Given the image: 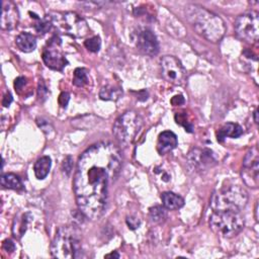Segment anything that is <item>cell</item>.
Returning <instances> with one entry per match:
<instances>
[{"instance_id": "cell-1", "label": "cell", "mask_w": 259, "mask_h": 259, "mask_svg": "<svg viewBox=\"0 0 259 259\" xmlns=\"http://www.w3.org/2000/svg\"><path fill=\"white\" fill-rule=\"evenodd\" d=\"M121 163V153L111 142L96 143L79 157L73 187L78 208L87 219L98 220L103 214Z\"/></svg>"}, {"instance_id": "cell-2", "label": "cell", "mask_w": 259, "mask_h": 259, "mask_svg": "<svg viewBox=\"0 0 259 259\" xmlns=\"http://www.w3.org/2000/svg\"><path fill=\"white\" fill-rule=\"evenodd\" d=\"M185 15L194 30L205 39L218 42L226 32L224 20L213 12L196 4L186 6Z\"/></svg>"}, {"instance_id": "cell-3", "label": "cell", "mask_w": 259, "mask_h": 259, "mask_svg": "<svg viewBox=\"0 0 259 259\" xmlns=\"http://www.w3.org/2000/svg\"><path fill=\"white\" fill-rule=\"evenodd\" d=\"M52 256L59 259H73L83 256L81 234L75 226L58 229L51 244Z\"/></svg>"}, {"instance_id": "cell-4", "label": "cell", "mask_w": 259, "mask_h": 259, "mask_svg": "<svg viewBox=\"0 0 259 259\" xmlns=\"http://www.w3.org/2000/svg\"><path fill=\"white\" fill-rule=\"evenodd\" d=\"M248 202L247 191L239 185L223 186L210 197V207L213 211L240 212Z\"/></svg>"}, {"instance_id": "cell-5", "label": "cell", "mask_w": 259, "mask_h": 259, "mask_svg": "<svg viewBox=\"0 0 259 259\" xmlns=\"http://www.w3.org/2000/svg\"><path fill=\"white\" fill-rule=\"evenodd\" d=\"M209 228L224 238L238 235L244 228V219L236 211H213L208 220Z\"/></svg>"}, {"instance_id": "cell-6", "label": "cell", "mask_w": 259, "mask_h": 259, "mask_svg": "<svg viewBox=\"0 0 259 259\" xmlns=\"http://www.w3.org/2000/svg\"><path fill=\"white\" fill-rule=\"evenodd\" d=\"M142 124L143 119L137 112L133 110L125 111L114 121L112 134L119 144L126 146L133 143L139 134Z\"/></svg>"}, {"instance_id": "cell-7", "label": "cell", "mask_w": 259, "mask_h": 259, "mask_svg": "<svg viewBox=\"0 0 259 259\" xmlns=\"http://www.w3.org/2000/svg\"><path fill=\"white\" fill-rule=\"evenodd\" d=\"M50 16L53 25L61 33L80 38L84 37L89 31L86 20L75 12H58L50 14Z\"/></svg>"}, {"instance_id": "cell-8", "label": "cell", "mask_w": 259, "mask_h": 259, "mask_svg": "<svg viewBox=\"0 0 259 259\" xmlns=\"http://www.w3.org/2000/svg\"><path fill=\"white\" fill-rule=\"evenodd\" d=\"M235 31L244 41L255 44L259 35V16L257 12L251 11L241 14L235 21Z\"/></svg>"}, {"instance_id": "cell-9", "label": "cell", "mask_w": 259, "mask_h": 259, "mask_svg": "<svg viewBox=\"0 0 259 259\" xmlns=\"http://www.w3.org/2000/svg\"><path fill=\"white\" fill-rule=\"evenodd\" d=\"M62 41L58 35L52 36L42 52V61L47 67L55 71H62L67 65V60L61 49Z\"/></svg>"}, {"instance_id": "cell-10", "label": "cell", "mask_w": 259, "mask_h": 259, "mask_svg": "<svg viewBox=\"0 0 259 259\" xmlns=\"http://www.w3.org/2000/svg\"><path fill=\"white\" fill-rule=\"evenodd\" d=\"M163 78L174 85H182L186 80V70L182 63L174 56H164L160 60Z\"/></svg>"}, {"instance_id": "cell-11", "label": "cell", "mask_w": 259, "mask_h": 259, "mask_svg": "<svg viewBox=\"0 0 259 259\" xmlns=\"http://www.w3.org/2000/svg\"><path fill=\"white\" fill-rule=\"evenodd\" d=\"M259 153L257 147L250 149L243 161V168L241 171L242 179L245 184L251 188H257L259 184Z\"/></svg>"}, {"instance_id": "cell-12", "label": "cell", "mask_w": 259, "mask_h": 259, "mask_svg": "<svg viewBox=\"0 0 259 259\" xmlns=\"http://www.w3.org/2000/svg\"><path fill=\"white\" fill-rule=\"evenodd\" d=\"M217 163L212 151L208 149H193L187 157V164L190 170L201 172L212 167Z\"/></svg>"}, {"instance_id": "cell-13", "label": "cell", "mask_w": 259, "mask_h": 259, "mask_svg": "<svg viewBox=\"0 0 259 259\" xmlns=\"http://www.w3.org/2000/svg\"><path fill=\"white\" fill-rule=\"evenodd\" d=\"M136 46L140 52L147 56H155L159 53V42L154 32L148 28L141 29L137 33Z\"/></svg>"}, {"instance_id": "cell-14", "label": "cell", "mask_w": 259, "mask_h": 259, "mask_svg": "<svg viewBox=\"0 0 259 259\" xmlns=\"http://www.w3.org/2000/svg\"><path fill=\"white\" fill-rule=\"evenodd\" d=\"M19 21V12L16 5L12 1L2 2L0 26L4 30L14 29Z\"/></svg>"}, {"instance_id": "cell-15", "label": "cell", "mask_w": 259, "mask_h": 259, "mask_svg": "<svg viewBox=\"0 0 259 259\" xmlns=\"http://www.w3.org/2000/svg\"><path fill=\"white\" fill-rule=\"evenodd\" d=\"M178 145V140L176 135L171 131L162 132L158 137L157 150L160 155H165L172 151Z\"/></svg>"}, {"instance_id": "cell-16", "label": "cell", "mask_w": 259, "mask_h": 259, "mask_svg": "<svg viewBox=\"0 0 259 259\" xmlns=\"http://www.w3.org/2000/svg\"><path fill=\"white\" fill-rule=\"evenodd\" d=\"M15 44L20 51L30 53L36 47V38L29 32H21L16 36Z\"/></svg>"}, {"instance_id": "cell-17", "label": "cell", "mask_w": 259, "mask_h": 259, "mask_svg": "<svg viewBox=\"0 0 259 259\" xmlns=\"http://www.w3.org/2000/svg\"><path fill=\"white\" fill-rule=\"evenodd\" d=\"M242 134H243V128L241 127V125L234 122H228L219 130L217 134V139L219 142L222 143L227 137L235 139V138H239Z\"/></svg>"}, {"instance_id": "cell-18", "label": "cell", "mask_w": 259, "mask_h": 259, "mask_svg": "<svg viewBox=\"0 0 259 259\" xmlns=\"http://www.w3.org/2000/svg\"><path fill=\"white\" fill-rule=\"evenodd\" d=\"M161 199L163 202V206L167 209L173 210V209H178L184 205V199L171 191H166L161 194Z\"/></svg>"}, {"instance_id": "cell-19", "label": "cell", "mask_w": 259, "mask_h": 259, "mask_svg": "<svg viewBox=\"0 0 259 259\" xmlns=\"http://www.w3.org/2000/svg\"><path fill=\"white\" fill-rule=\"evenodd\" d=\"M51 166H52V160L49 156H42L39 159H37L33 165V171H34L35 177L40 180L46 178L50 172Z\"/></svg>"}, {"instance_id": "cell-20", "label": "cell", "mask_w": 259, "mask_h": 259, "mask_svg": "<svg viewBox=\"0 0 259 259\" xmlns=\"http://www.w3.org/2000/svg\"><path fill=\"white\" fill-rule=\"evenodd\" d=\"M0 183L3 187L9 188V189H14V190H20L23 188L21 179L13 174V173H6L2 174L0 178Z\"/></svg>"}, {"instance_id": "cell-21", "label": "cell", "mask_w": 259, "mask_h": 259, "mask_svg": "<svg viewBox=\"0 0 259 259\" xmlns=\"http://www.w3.org/2000/svg\"><path fill=\"white\" fill-rule=\"evenodd\" d=\"M122 91L119 87L107 85L101 88L99 92V97L103 100H116L120 97Z\"/></svg>"}, {"instance_id": "cell-22", "label": "cell", "mask_w": 259, "mask_h": 259, "mask_svg": "<svg viewBox=\"0 0 259 259\" xmlns=\"http://www.w3.org/2000/svg\"><path fill=\"white\" fill-rule=\"evenodd\" d=\"M36 19V22L34 23V29L38 32V33H46L48 32L51 27L53 26V22H52V18L50 15H46L42 18L37 17L36 15L33 16Z\"/></svg>"}, {"instance_id": "cell-23", "label": "cell", "mask_w": 259, "mask_h": 259, "mask_svg": "<svg viewBox=\"0 0 259 259\" xmlns=\"http://www.w3.org/2000/svg\"><path fill=\"white\" fill-rule=\"evenodd\" d=\"M74 85L78 87H83L88 83V76L87 72L83 68H77L74 71V78H73Z\"/></svg>"}, {"instance_id": "cell-24", "label": "cell", "mask_w": 259, "mask_h": 259, "mask_svg": "<svg viewBox=\"0 0 259 259\" xmlns=\"http://www.w3.org/2000/svg\"><path fill=\"white\" fill-rule=\"evenodd\" d=\"M166 218L165 207L156 205L150 208V219L154 223H162Z\"/></svg>"}, {"instance_id": "cell-25", "label": "cell", "mask_w": 259, "mask_h": 259, "mask_svg": "<svg viewBox=\"0 0 259 259\" xmlns=\"http://www.w3.org/2000/svg\"><path fill=\"white\" fill-rule=\"evenodd\" d=\"M84 46L86 49H88L90 52L97 53L100 50L101 47V40L99 36H92L84 41Z\"/></svg>"}, {"instance_id": "cell-26", "label": "cell", "mask_w": 259, "mask_h": 259, "mask_svg": "<svg viewBox=\"0 0 259 259\" xmlns=\"http://www.w3.org/2000/svg\"><path fill=\"white\" fill-rule=\"evenodd\" d=\"M72 164H73V160L70 156H68L64 162H63V172L68 176L72 170Z\"/></svg>"}, {"instance_id": "cell-27", "label": "cell", "mask_w": 259, "mask_h": 259, "mask_svg": "<svg viewBox=\"0 0 259 259\" xmlns=\"http://www.w3.org/2000/svg\"><path fill=\"white\" fill-rule=\"evenodd\" d=\"M126 224L128 226L130 229L132 230H135L137 228H139L140 224H141V221L135 217H127L126 218Z\"/></svg>"}, {"instance_id": "cell-28", "label": "cell", "mask_w": 259, "mask_h": 259, "mask_svg": "<svg viewBox=\"0 0 259 259\" xmlns=\"http://www.w3.org/2000/svg\"><path fill=\"white\" fill-rule=\"evenodd\" d=\"M69 99H70V94L68 92H62L59 96V104L62 106V107H66L68 102H69Z\"/></svg>"}, {"instance_id": "cell-29", "label": "cell", "mask_w": 259, "mask_h": 259, "mask_svg": "<svg viewBox=\"0 0 259 259\" xmlns=\"http://www.w3.org/2000/svg\"><path fill=\"white\" fill-rule=\"evenodd\" d=\"M2 248H3V250L6 251L7 253H12V252L15 250V245H14V243H13L11 240L7 239V240H5V241L3 242Z\"/></svg>"}, {"instance_id": "cell-30", "label": "cell", "mask_w": 259, "mask_h": 259, "mask_svg": "<svg viewBox=\"0 0 259 259\" xmlns=\"http://www.w3.org/2000/svg\"><path fill=\"white\" fill-rule=\"evenodd\" d=\"M25 84H26V79H25L24 77H18V78H16L15 81H14V87H15V89H17L18 91L21 90Z\"/></svg>"}, {"instance_id": "cell-31", "label": "cell", "mask_w": 259, "mask_h": 259, "mask_svg": "<svg viewBox=\"0 0 259 259\" xmlns=\"http://www.w3.org/2000/svg\"><path fill=\"white\" fill-rule=\"evenodd\" d=\"M171 103L174 105V106H177V105H180V104H183L184 103V98L182 95H175L173 96V98L171 99Z\"/></svg>"}, {"instance_id": "cell-32", "label": "cell", "mask_w": 259, "mask_h": 259, "mask_svg": "<svg viewBox=\"0 0 259 259\" xmlns=\"http://www.w3.org/2000/svg\"><path fill=\"white\" fill-rule=\"evenodd\" d=\"M11 102H12V95L8 92V93H6V94L4 95L3 100H2V104H3V106L7 107V106L10 105Z\"/></svg>"}, {"instance_id": "cell-33", "label": "cell", "mask_w": 259, "mask_h": 259, "mask_svg": "<svg viewBox=\"0 0 259 259\" xmlns=\"http://www.w3.org/2000/svg\"><path fill=\"white\" fill-rule=\"evenodd\" d=\"M105 257H106V258H108V257H116V258H118V257H119V255H118L117 253H111V254L106 255Z\"/></svg>"}, {"instance_id": "cell-34", "label": "cell", "mask_w": 259, "mask_h": 259, "mask_svg": "<svg viewBox=\"0 0 259 259\" xmlns=\"http://www.w3.org/2000/svg\"><path fill=\"white\" fill-rule=\"evenodd\" d=\"M257 114H258V111H257V109L254 111V120H255V122L257 123L258 122V119H257Z\"/></svg>"}]
</instances>
